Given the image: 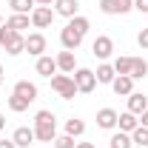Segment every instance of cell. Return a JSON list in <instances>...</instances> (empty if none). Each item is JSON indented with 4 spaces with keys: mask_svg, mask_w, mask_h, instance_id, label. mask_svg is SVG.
Listing matches in <instances>:
<instances>
[{
    "mask_svg": "<svg viewBox=\"0 0 148 148\" xmlns=\"http://www.w3.org/2000/svg\"><path fill=\"white\" fill-rule=\"evenodd\" d=\"M34 137L40 140V143H54L57 137V117L51 114V111H37L34 114Z\"/></svg>",
    "mask_w": 148,
    "mask_h": 148,
    "instance_id": "obj_1",
    "label": "cell"
},
{
    "mask_svg": "<svg viewBox=\"0 0 148 148\" xmlns=\"http://www.w3.org/2000/svg\"><path fill=\"white\" fill-rule=\"evenodd\" d=\"M0 46L6 49L9 57H17V54L26 51V37L20 34V32H12V29L3 23V26H0Z\"/></svg>",
    "mask_w": 148,
    "mask_h": 148,
    "instance_id": "obj_2",
    "label": "cell"
},
{
    "mask_svg": "<svg viewBox=\"0 0 148 148\" xmlns=\"http://www.w3.org/2000/svg\"><path fill=\"white\" fill-rule=\"evenodd\" d=\"M51 88H54L63 100H74V94H80L77 86H74L71 74H54V77H51Z\"/></svg>",
    "mask_w": 148,
    "mask_h": 148,
    "instance_id": "obj_3",
    "label": "cell"
},
{
    "mask_svg": "<svg viewBox=\"0 0 148 148\" xmlns=\"http://www.w3.org/2000/svg\"><path fill=\"white\" fill-rule=\"evenodd\" d=\"M71 77H74V86H77L80 94H91L94 88H97V77H94L91 69H77Z\"/></svg>",
    "mask_w": 148,
    "mask_h": 148,
    "instance_id": "obj_4",
    "label": "cell"
},
{
    "mask_svg": "<svg viewBox=\"0 0 148 148\" xmlns=\"http://www.w3.org/2000/svg\"><path fill=\"white\" fill-rule=\"evenodd\" d=\"M29 17H32V26L34 29H49L54 23V9L51 6H34V12Z\"/></svg>",
    "mask_w": 148,
    "mask_h": 148,
    "instance_id": "obj_5",
    "label": "cell"
},
{
    "mask_svg": "<svg viewBox=\"0 0 148 148\" xmlns=\"http://www.w3.org/2000/svg\"><path fill=\"white\" fill-rule=\"evenodd\" d=\"M134 9V0H100L103 14H128Z\"/></svg>",
    "mask_w": 148,
    "mask_h": 148,
    "instance_id": "obj_6",
    "label": "cell"
},
{
    "mask_svg": "<svg viewBox=\"0 0 148 148\" xmlns=\"http://www.w3.org/2000/svg\"><path fill=\"white\" fill-rule=\"evenodd\" d=\"M91 54L97 57V60H108V57L114 54V40L106 37V34H100V37L91 43Z\"/></svg>",
    "mask_w": 148,
    "mask_h": 148,
    "instance_id": "obj_7",
    "label": "cell"
},
{
    "mask_svg": "<svg viewBox=\"0 0 148 148\" xmlns=\"http://www.w3.org/2000/svg\"><path fill=\"white\" fill-rule=\"evenodd\" d=\"M26 51H29L32 57H43L46 54V37H43V32L26 34Z\"/></svg>",
    "mask_w": 148,
    "mask_h": 148,
    "instance_id": "obj_8",
    "label": "cell"
},
{
    "mask_svg": "<svg viewBox=\"0 0 148 148\" xmlns=\"http://www.w3.org/2000/svg\"><path fill=\"white\" fill-rule=\"evenodd\" d=\"M77 12H80V0H54V14H60V17L71 20L77 17Z\"/></svg>",
    "mask_w": 148,
    "mask_h": 148,
    "instance_id": "obj_9",
    "label": "cell"
},
{
    "mask_svg": "<svg viewBox=\"0 0 148 148\" xmlns=\"http://www.w3.org/2000/svg\"><path fill=\"white\" fill-rule=\"evenodd\" d=\"M60 43H63V49H66V51H74V49L83 43V34H80V32H74L71 26L66 23V29L60 32Z\"/></svg>",
    "mask_w": 148,
    "mask_h": 148,
    "instance_id": "obj_10",
    "label": "cell"
},
{
    "mask_svg": "<svg viewBox=\"0 0 148 148\" xmlns=\"http://www.w3.org/2000/svg\"><path fill=\"white\" fill-rule=\"evenodd\" d=\"M34 69H37V74H40V77H49V80H51V77L60 71V69H57V60H54V57H49V54L37 57Z\"/></svg>",
    "mask_w": 148,
    "mask_h": 148,
    "instance_id": "obj_11",
    "label": "cell"
},
{
    "mask_svg": "<svg viewBox=\"0 0 148 148\" xmlns=\"http://www.w3.org/2000/svg\"><path fill=\"white\" fill-rule=\"evenodd\" d=\"M111 91L117 94V97H128V94L134 91V80H131L128 74H117L114 83H111Z\"/></svg>",
    "mask_w": 148,
    "mask_h": 148,
    "instance_id": "obj_12",
    "label": "cell"
},
{
    "mask_svg": "<svg viewBox=\"0 0 148 148\" xmlns=\"http://www.w3.org/2000/svg\"><path fill=\"white\" fill-rule=\"evenodd\" d=\"M117 117H120V114H117L114 108H100L97 111V125L106 128V131H114L117 128Z\"/></svg>",
    "mask_w": 148,
    "mask_h": 148,
    "instance_id": "obj_13",
    "label": "cell"
},
{
    "mask_svg": "<svg viewBox=\"0 0 148 148\" xmlns=\"http://www.w3.org/2000/svg\"><path fill=\"white\" fill-rule=\"evenodd\" d=\"M12 140H14V145L17 148H29V145H34V128H26V125H20L14 134H12Z\"/></svg>",
    "mask_w": 148,
    "mask_h": 148,
    "instance_id": "obj_14",
    "label": "cell"
},
{
    "mask_svg": "<svg viewBox=\"0 0 148 148\" xmlns=\"http://www.w3.org/2000/svg\"><path fill=\"white\" fill-rule=\"evenodd\" d=\"M54 60H57V69H60L63 74H74V71H77V60H74V51H66V49H63V51H60Z\"/></svg>",
    "mask_w": 148,
    "mask_h": 148,
    "instance_id": "obj_15",
    "label": "cell"
},
{
    "mask_svg": "<svg viewBox=\"0 0 148 148\" xmlns=\"http://www.w3.org/2000/svg\"><path fill=\"white\" fill-rule=\"evenodd\" d=\"M12 94H17V97H26L29 103H34L37 100V86L34 83H29V80H17L14 83V91Z\"/></svg>",
    "mask_w": 148,
    "mask_h": 148,
    "instance_id": "obj_16",
    "label": "cell"
},
{
    "mask_svg": "<svg viewBox=\"0 0 148 148\" xmlns=\"http://www.w3.org/2000/svg\"><path fill=\"white\" fill-rule=\"evenodd\" d=\"M128 111L131 114H143V111H148V97L145 94H140V91H131L128 94Z\"/></svg>",
    "mask_w": 148,
    "mask_h": 148,
    "instance_id": "obj_17",
    "label": "cell"
},
{
    "mask_svg": "<svg viewBox=\"0 0 148 148\" xmlns=\"http://www.w3.org/2000/svg\"><path fill=\"white\" fill-rule=\"evenodd\" d=\"M137 125H140V117H137V114H131V111H123V114L117 117V128L125 131V134H131Z\"/></svg>",
    "mask_w": 148,
    "mask_h": 148,
    "instance_id": "obj_18",
    "label": "cell"
},
{
    "mask_svg": "<svg viewBox=\"0 0 148 148\" xmlns=\"http://www.w3.org/2000/svg\"><path fill=\"white\" fill-rule=\"evenodd\" d=\"M94 77H97V83H103V86H111V83H114V77H117V71H114V66L103 63V66H97Z\"/></svg>",
    "mask_w": 148,
    "mask_h": 148,
    "instance_id": "obj_19",
    "label": "cell"
},
{
    "mask_svg": "<svg viewBox=\"0 0 148 148\" xmlns=\"http://www.w3.org/2000/svg\"><path fill=\"white\" fill-rule=\"evenodd\" d=\"M29 23H32L29 14H12V17L6 20V26H9L12 32H20V34H23V29H29Z\"/></svg>",
    "mask_w": 148,
    "mask_h": 148,
    "instance_id": "obj_20",
    "label": "cell"
},
{
    "mask_svg": "<svg viewBox=\"0 0 148 148\" xmlns=\"http://www.w3.org/2000/svg\"><path fill=\"white\" fill-rule=\"evenodd\" d=\"M66 134H69V137H74V140H77V137H83V134H86V123H83L80 117L66 120Z\"/></svg>",
    "mask_w": 148,
    "mask_h": 148,
    "instance_id": "obj_21",
    "label": "cell"
},
{
    "mask_svg": "<svg viewBox=\"0 0 148 148\" xmlns=\"http://www.w3.org/2000/svg\"><path fill=\"white\" fill-rule=\"evenodd\" d=\"M108 148H134V143H131V134H125V131H117V134H111Z\"/></svg>",
    "mask_w": 148,
    "mask_h": 148,
    "instance_id": "obj_22",
    "label": "cell"
},
{
    "mask_svg": "<svg viewBox=\"0 0 148 148\" xmlns=\"http://www.w3.org/2000/svg\"><path fill=\"white\" fill-rule=\"evenodd\" d=\"M143 77H148V60L134 57V63H131V80H143Z\"/></svg>",
    "mask_w": 148,
    "mask_h": 148,
    "instance_id": "obj_23",
    "label": "cell"
},
{
    "mask_svg": "<svg viewBox=\"0 0 148 148\" xmlns=\"http://www.w3.org/2000/svg\"><path fill=\"white\" fill-rule=\"evenodd\" d=\"M9 6H12L14 14H32L37 3H34V0H9Z\"/></svg>",
    "mask_w": 148,
    "mask_h": 148,
    "instance_id": "obj_24",
    "label": "cell"
},
{
    "mask_svg": "<svg viewBox=\"0 0 148 148\" xmlns=\"http://www.w3.org/2000/svg\"><path fill=\"white\" fill-rule=\"evenodd\" d=\"M131 143H134V148H148V128L137 125L131 131Z\"/></svg>",
    "mask_w": 148,
    "mask_h": 148,
    "instance_id": "obj_25",
    "label": "cell"
},
{
    "mask_svg": "<svg viewBox=\"0 0 148 148\" xmlns=\"http://www.w3.org/2000/svg\"><path fill=\"white\" fill-rule=\"evenodd\" d=\"M69 26H71L74 32H80L83 37L88 34V29H91V23H88V17H83V14H77V17H71V20H69Z\"/></svg>",
    "mask_w": 148,
    "mask_h": 148,
    "instance_id": "obj_26",
    "label": "cell"
},
{
    "mask_svg": "<svg viewBox=\"0 0 148 148\" xmlns=\"http://www.w3.org/2000/svg\"><path fill=\"white\" fill-rule=\"evenodd\" d=\"M29 106H32V103H29L26 97H17V94H12V97H9V108L14 111V114H20V111H26Z\"/></svg>",
    "mask_w": 148,
    "mask_h": 148,
    "instance_id": "obj_27",
    "label": "cell"
},
{
    "mask_svg": "<svg viewBox=\"0 0 148 148\" xmlns=\"http://www.w3.org/2000/svg\"><path fill=\"white\" fill-rule=\"evenodd\" d=\"M131 63H134V57H117V60H114V71L131 77Z\"/></svg>",
    "mask_w": 148,
    "mask_h": 148,
    "instance_id": "obj_28",
    "label": "cell"
},
{
    "mask_svg": "<svg viewBox=\"0 0 148 148\" xmlns=\"http://www.w3.org/2000/svg\"><path fill=\"white\" fill-rule=\"evenodd\" d=\"M77 143H74V137H69V134H60V137H54V148H74Z\"/></svg>",
    "mask_w": 148,
    "mask_h": 148,
    "instance_id": "obj_29",
    "label": "cell"
},
{
    "mask_svg": "<svg viewBox=\"0 0 148 148\" xmlns=\"http://www.w3.org/2000/svg\"><path fill=\"white\" fill-rule=\"evenodd\" d=\"M137 43H140V49H148V29H143L137 34Z\"/></svg>",
    "mask_w": 148,
    "mask_h": 148,
    "instance_id": "obj_30",
    "label": "cell"
},
{
    "mask_svg": "<svg viewBox=\"0 0 148 148\" xmlns=\"http://www.w3.org/2000/svg\"><path fill=\"white\" fill-rule=\"evenodd\" d=\"M134 9L140 14H148V0H134Z\"/></svg>",
    "mask_w": 148,
    "mask_h": 148,
    "instance_id": "obj_31",
    "label": "cell"
},
{
    "mask_svg": "<svg viewBox=\"0 0 148 148\" xmlns=\"http://www.w3.org/2000/svg\"><path fill=\"white\" fill-rule=\"evenodd\" d=\"M140 125H143V128H148V111H143V114H140Z\"/></svg>",
    "mask_w": 148,
    "mask_h": 148,
    "instance_id": "obj_32",
    "label": "cell"
},
{
    "mask_svg": "<svg viewBox=\"0 0 148 148\" xmlns=\"http://www.w3.org/2000/svg\"><path fill=\"white\" fill-rule=\"evenodd\" d=\"M0 148H17V145H14V140H0Z\"/></svg>",
    "mask_w": 148,
    "mask_h": 148,
    "instance_id": "obj_33",
    "label": "cell"
},
{
    "mask_svg": "<svg viewBox=\"0 0 148 148\" xmlns=\"http://www.w3.org/2000/svg\"><path fill=\"white\" fill-rule=\"evenodd\" d=\"M74 148H97V145H94V143H77Z\"/></svg>",
    "mask_w": 148,
    "mask_h": 148,
    "instance_id": "obj_34",
    "label": "cell"
},
{
    "mask_svg": "<svg viewBox=\"0 0 148 148\" xmlns=\"http://www.w3.org/2000/svg\"><path fill=\"white\" fill-rule=\"evenodd\" d=\"M37 6H51V3H54V0H34Z\"/></svg>",
    "mask_w": 148,
    "mask_h": 148,
    "instance_id": "obj_35",
    "label": "cell"
},
{
    "mask_svg": "<svg viewBox=\"0 0 148 148\" xmlns=\"http://www.w3.org/2000/svg\"><path fill=\"white\" fill-rule=\"evenodd\" d=\"M6 128V117H3V114H0V131Z\"/></svg>",
    "mask_w": 148,
    "mask_h": 148,
    "instance_id": "obj_36",
    "label": "cell"
},
{
    "mask_svg": "<svg viewBox=\"0 0 148 148\" xmlns=\"http://www.w3.org/2000/svg\"><path fill=\"white\" fill-rule=\"evenodd\" d=\"M0 83H3V66H0Z\"/></svg>",
    "mask_w": 148,
    "mask_h": 148,
    "instance_id": "obj_37",
    "label": "cell"
},
{
    "mask_svg": "<svg viewBox=\"0 0 148 148\" xmlns=\"http://www.w3.org/2000/svg\"><path fill=\"white\" fill-rule=\"evenodd\" d=\"M0 26H3V17H0Z\"/></svg>",
    "mask_w": 148,
    "mask_h": 148,
    "instance_id": "obj_38",
    "label": "cell"
}]
</instances>
